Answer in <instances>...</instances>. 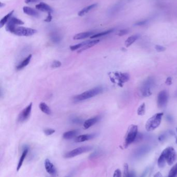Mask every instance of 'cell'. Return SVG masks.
<instances>
[{
    "label": "cell",
    "instance_id": "9a60e30c",
    "mask_svg": "<svg viewBox=\"0 0 177 177\" xmlns=\"http://www.w3.org/2000/svg\"><path fill=\"white\" fill-rule=\"evenodd\" d=\"M23 12L24 14L32 17L39 18L40 16V14L37 10L28 6H24L23 7Z\"/></svg>",
    "mask_w": 177,
    "mask_h": 177
},
{
    "label": "cell",
    "instance_id": "6da1fadb",
    "mask_svg": "<svg viewBox=\"0 0 177 177\" xmlns=\"http://www.w3.org/2000/svg\"><path fill=\"white\" fill-rule=\"evenodd\" d=\"M103 91V87L101 86H96L94 88L84 92L81 94L74 96L73 100L76 102L84 101L102 93Z\"/></svg>",
    "mask_w": 177,
    "mask_h": 177
},
{
    "label": "cell",
    "instance_id": "7c38bea8",
    "mask_svg": "<svg viewBox=\"0 0 177 177\" xmlns=\"http://www.w3.org/2000/svg\"><path fill=\"white\" fill-rule=\"evenodd\" d=\"M123 6V3L122 2H119L116 3L109 9L108 11V15L109 16H112L115 15L117 12H120V10L122 8Z\"/></svg>",
    "mask_w": 177,
    "mask_h": 177
},
{
    "label": "cell",
    "instance_id": "7bdbcfd3",
    "mask_svg": "<svg viewBox=\"0 0 177 177\" xmlns=\"http://www.w3.org/2000/svg\"><path fill=\"white\" fill-rule=\"evenodd\" d=\"M41 0H25V3L26 4L30 3H38L40 2Z\"/></svg>",
    "mask_w": 177,
    "mask_h": 177
},
{
    "label": "cell",
    "instance_id": "f6af8a7d",
    "mask_svg": "<svg viewBox=\"0 0 177 177\" xmlns=\"http://www.w3.org/2000/svg\"><path fill=\"white\" fill-rule=\"evenodd\" d=\"M154 177H163V176L160 172H157L154 175Z\"/></svg>",
    "mask_w": 177,
    "mask_h": 177
},
{
    "label": "cell",
    "instance_id": "c3c4849f",
    "mask_svg": "<svg viewBox=\"0 0 177 177\" xmlns=\"http://www.w3.org/2000/svg\"><path fill=\"white\" fill-rule=\"evenodd\" d=\"M176 144H177V139H176Z\"/></svg>",
    "mask_w": 177,
    "mask_h": 177
},
{
    "label": "cell",
    "instance_id": "ac0fdd59",
    "mask_svg": "<svg viewBox=\"0 0 177 177\" xmlns=\"http://www.w3.org/2000/svg\"><path fill=\"white\" fill-rule=\"evenodd\" d=\"M115 76L117 77V79L119 81V85L128 82L129 79V75L127 73H115Z\"/></svg>",
    "mask_w": 177,
    "mask_h": 177
},
{
    "label": "cell",
    "instance_id": "83f0119b",
    "mask_svg": "<svg viewBox=\"0 0 177 177\" xmlns=\"http://www.w3.org/2000/svg\"><path fill=\"white\" fill-rule=\"evenodd\" d=\"M114 29H110V30H107L105 31L99 33L95 34L93 36H91V38H96L99 37H101V36H105V35H108L109 34L112 33L114 32Z\"/></svg>",
    "mask_w": 177,
    "mask_h": 177
},
{
    "label": "cell",
    "instance_id": "4fadbf2b",
    "mask_svg": "<svg viewBox=\"0 0 177 177\" xmlns=\"http://www.w3.org/2000/svg\"><path fill=\"white\" fill-rule=\"evenodd\" d=\"M96 134H85V135H79V136L77 137L74 141L75 142H82L84 141H88L89 140L93 139L96 137Z\"/></svg>",
    "mask_w": 177,
    "mask_h": 177
},
{
    "label": "cell",
    "instance_id": "603a6c76",
    "mask_svg": "<svg viewBox=\"0 0 177 177\" xmlns=\"http://www.w3.org/2000/svg\"><path fill=\"white\" fill-rule=\"evenodd\" d=\"M28 151H29V149H28V148H26L24 149V151L22 152V156H21L20 158L19 159V162H18V165H17V171H18L19 169L22 167V164L24 163V159L26 158V155L28 154Z\"/></svg>",
    "mask_w": 177,
    "mask_h": 177
},
{
    "label": "cell",
    "instance_id": "cb8c5ba5",
    "mask_svg": "<svg viewBox=\"0 0 177 177\" xmlns=\"http://www.w3.org/2000/svg\"><path fill=\"white\" fill-rule=\"evenodd\" d=\"M14 12V10H13L12 11H11L10 12H9L8 14H7L6 15H5L4 17L2 19H1V20L0 21V28H2L3 26H4L5 24H7V22L10 20V19L12 18L13 14Z\"/></svg>",
    "mask_w": 177,
    "mask_h": 177
},
{
    "label": "cell",
    "instance_id": "4316f807",
    "mask_svg": "<svg viewBox=\"0 0 177 177\" xmlns=\"http://www.w3.org/2000/svg\"><path fill=\"white\" fill-rule=\"evenodd\" d=\"M39 108L43 113H45L46 115H49L52 113L50 108L45 103L42 102L40 103L39 105Z\"/></svg>",
    "mask_w": 177,
    "mask_h": 177
},
{
    "label": "cell",
    "instance_id": "d590c367",
    "mask_svg": "<svg viewBox=\"0 0 177 177\" xmlns=\"http://www.w3.org/2000/svg\"><path fill=\"white\" fill-rule=\"evenodd\" d=\"M148 22V20H141V21L137 22L136 23H135L134 24V26H142L146 24Z\"/></svg>",
    "mask_w": 177,
    "mask_h": 177
},
{
    "label": "cell",
    "instance_id": "8d00e7d4",
    "mask_svg": "<svg viewBox=\"0 0 177 177\" xmlns=\"http://www.w3.org/2000/svg\"><path fill=\"white\" fill-rule=\"evenodd\" d=\"M61 65V63L60 62V61L55 60L52 64V68H58V67H60Z\"/></svg>",
    "mask_w": 177,
    "mask_h": 177
},
{
    "label": "cell",
    "instance_id": "e575fe53",
    "mask_svg": "<svg viewBox=\"0 0 177 177\" xmlns=\"http://www.w3.org/2000/svg\"><path fill=\"white\" fill-rule=\"evenodd\" d=\"M55 132V129H46L44 130V133L47 136H50L52 134H54Z\"/></svg>",
    "mask_w": 177,
    "mask_h": 177
},
{
    "label": "cell",
    "instance_id": "7a4b0ae2",
    "mask_svg": "<svg viewBox=\"0 0 177 177\" xmlns=\"http://www.w3.org/2000/svg\"><path fill=\"white\" fill-rule=\"evenodd\" d=\"M164 113H157L153 115L148 119L146 124V129L148 132L153 131L156 129L161 123Z\"/></svg>",
    "mask_w": 177,
    "mask_h": 177
},
{
    "label": "cell",
    "instance_id": "ba28073f",
    "mask_svg": "<svg viewBox=\"0 0 177 177\" xmlns=\"http://www.w3.org/2000/svg\"><path fill=\"white\" fill-rule=\"evenodd\" d=\"M168 94L165 90L160 91L157 96V106L160 108H165L167 104Z\"/></svg>",
    "mask_w": 177,
    "mask_h": 177
},
{
    "label": "cell",
    "instance_id": "2e32d148",
    "mask_svg": "<svg viewBox=\"0 0 177 177\" xmlns=\"http://www.w3.org/2000/svg\"><path fill=\"white\" fill-rule=\"evenodd\" d=\"M36 9L39 10L40 11L43 12H47V14L49 12L52 13L53 10L50 6H49L46 3L44 2L40 3L38 4L36 6Z\"/></svg>",
    "mask_w": 177,
    "mask_h": 177
},
{
    "label": "cell",
    "instance_id": "60d3db41",
    "mask_svg": "<svg viewBox=\"0 0 177 177\" xmlns=\"http://www.w3.org/2000/svg\"><path fill=\"white\" fill-rule=\"evenodd\" d=\"M52 20V13L51 12H49L48 13V16L47 18L44 20V21L46 22H50Z\"/></svg>",
    "mask_w": 177,
    "mask_h": 177
},
{
    "label": "cell",
    "instance_id": "8fae6325",
    "mask_svg": "<svg viewBox=\"0 0 177 177\" xmlns=\"http://www.w3.org/2000/svg\"><path fill=\"white\" fill-rule=\"evenodd\" d=\"M44 166L46 171L48 172L49 174L52 176H55L57 174V170L55 167V166L53 163L50 162L48 158L46 159L44 162Z\"/></svg>",
    "mask_w": 177,
    "mask_h": 177
},
{
    "label": "cell",
    "instance_id": "bcb514c9",
    "mask_svg": "<svg viewBox=\"0 0 177 177\" xmlns=\"http://www.w3.org/2000/svg\"><path fill=\"white\" fill-rule=\"evenodd\" d=\"M135 173L134 171H132L131 172H129V177H135Z\"/></svg>",
    "mask_w": 177,
    "mask_h": 177
},
{
    "label": "cell",
    "instance_id": "5b68a950",
    "mask_svg": "<svg viewBox=\"0 0 177 177\" xmlns=\"http://www.w3.org/2000/svg\"><path fill=\"white\" fill-rule=\"evenodd\" d=\"M37 33V31L35 29L17 26L15 28L11 33L14 34L16 35L19 36H32Z\"/></svg>",
    "mask_w": 177,
    "mask_h": 177
},
{
    "label": "cell",
    "instance_id": "74e56055",
    "mask_svg": "<svg viewBox=\"0 0 177 177\" xmlns=\"http://www.w3.org/2000/svg\"><path fill=\"white\" fill-rule=\"evenodd\" d=\"M129 31V30H128V29L121 30H120V31H119L118 33L117 34V35L120 36H124L125 35L128 33Z\"/></svg>",
    "mask_w": 177,
    "mask_h": 177
},
{
    "label": "cell",
    "instance_id": "8992f818",
    "mask_svg": "<svg viewBox=\"0 0 177 177\" xmlns=\"http://www.w3.org/2000/svg\"><path fill=\"white\" fill-rule=\"evenodd\" d=\"M161 154L165 157L166 162L169 165H172L177 158V154L175 149L171 147H169L165 149Z\"/></svg>",
    "mask_w": 177,
    "mask_h": 177
},
{
    "label": "cell",
    "instance_id": "ee69618b",
    "mask_svg": "<svg viewBox=\"0 0 177 177\" xmlns=\"http://www.w3.org/2000/svg\"><path fill=\"white\" fill-rule=\"evenodd\" d=\"M148 171H149V169H148H148H146V170H144V171L142 173V174L141 175L140 177H147V175H148Z\"/></svg>",
    "mask_w": 177,
    "mask_h": 177
},
{
    "label": "cell",
    "instance_id": "277c9868",
    "mask_svg": "<svg viewBox=\"0 0 177 177\" xmlns=\"http://www.w3.org/2000/svg\"><path fill=\"white\" fill-rule=\"evenodd\" d=\"M138 127L135 125H132L129 127L125 139V148H127L135 140L138 135Z\"/></svg>",
    "mask_w": 177,
    "mask_h": 177
},
{
    "label": "cell",
    "instance_id": "44dd1931",
    "mask_svg": "<svg viewBox=\"0 0 177 177\" xmlns=\"http://www.w3.org/2000/svg\"><path fill=\"white\" fill-rule=\"evenodd\" d=\"M78 133H79V131L77 129L65 132V133L63 134V138L65 139H72L76 136Z\"/></svg>",
    "mask_w": 177,
    "mask_h": 177
},
{
    "label": "cell",
    "instance_id": "d6986e66",
    "mask_svg": "<svg viewBox=\"0 0 177 177\" xmlns=\"http://www.w3.org/2000/svg\"><path fill=\"white\" fill-rule=\"evenodd\" d=\"M98 5L97 3H95L91 5H89L86 7H84V8H83L82 10H81L80 11L78 12V16L80 17H82L84 15L87 14V13H88L91 10H93L94 8H95L97 7Z\"/></svg>",
    "mask_w": 177,
    "mask_h": 177
},
{
    "label": "cell",
    "instance_id": "52a82bcc",
    "mask_svg": "<svg viewBox=\"0 0 177 177\" xmlns=\"http://www.w3.org/2000/svg\"><path fill=\"white\" fill-rule=\"evenodd\" d=\"M92 149L93 147L91 146H83L79 147L67 152L65 154L64 157L67 158H72L83 153H86L87 152L91 151L92 150Z\"/></svg>",
    "mask_w": 177,
    "mask_h": 177
},
{
    "label": "cell",
    "instance_id": "f35d334b",
    "mask_svg": "<svg viewBox=\"0 0 177 177\" xmlns=\"http://www.w3.org/2000/svg\"><path fill=\"white\" fill-rule=\"evenodd\" d=\"M155 49L158 52H163L166 50V48L164 47L163 46L157 45L155 46Z\"/></svg>",
    "mask_w": 177,
    "mask_h": 177
},
{
    "label": "cell",
    "instance_id": "484cf974",
    "mask_svg": "<svg viewBox=\"0 0 177 177\" xmlns=\"http://www.w3.org/2000/svg\"><path fill=\"white\" fill-rule=\"evenodd\" d=\"M139 36L138 35H133L132 36H129L128 38L125 41V46L126 47H128L132 45V44L135 42L138 39Z\"/></svg>",
    "mask_w": 177,
    "mask_h": 177
},
{
    "label": "cell",
    "instance_id": "f546056e",
    "mask_svg": "<svg viewBox=\"0 0 177 177\" xmlns=\"http://www.w3.org/2000/svg\"><path fill=\"white\" fill-rule=\"evenodd\" d=\"M166 162V160L165 157L162 154H161L158 158V162H157L158 167L160 168L164 167L165 166Z\"/></svg>",
    "mask_w": 177,
    "mask_h": 177
},
{
    "label": "cell",
    "instance_id": "4dcf8cb0",
    "mask_svg": "<svg viewBox=\"0 0 177 177\" xmlns=\"http://www.w3.org/2000/svg\"><path fill=\"white\" fill-rule=\"evenodd\" d=\"M177 175V163L173 166L169 172L168 177H176Z\"/></svg>",
    "mask_w": 177,
    "mask_h": 177
},
{
    "label": "cell",
    "instance_id": "836d02e7",
    "mask_svg": "<svg viewBox=\"0 0 177 177\" xmlns=\"http://www.w3.org/2000/svg\"><path fill=\"white\" fill-rule=\"evenodd\" d=\"M71 122L74 124H81L83 122V120L78 117H73L71 118Z\"/></svg>",
    "mask_w": 177,
    "mask_h": 177
},
{
    "label": "cell",
    "instance_id": "d6a6232c",
    "mask_svg": "<svg viewBox=\"0 0 177 177\" xmlns=\"http://www.w3.org/2000/svg\"><path fill=\"white\" fill-rule=\"evenodd\" d=\"M129 167L127 163H125L124 165V171H123V177H129Z\"/></svg>",
    "mask_w": 177,
    "mask_h": 177
},
{
    "label": "cell",
    "instance_id": "30bf717a",
    "mask_svg": "<svg viewBox=\"0 0 177 177\" xmlns=\"http://www.w3.org/2000/svg\"><path fill=\"white\" fill-rule=\"evenodd\" d=\"M32 107V103H31L26 108L22 110V112L20 113L18 117V122H24L27 119H28L31 114Z\"/></svg>",
    "mask_w": 177,
    "mask_h": 177
},
{
    "label": "cell",
    "instance_id": "e0dca14e",
    "mask_svg": "<svg viewBox=\"0 0 177 177\" xmlns=\"http://www.w3.org/2000/svg\"><path fill=\"white\" fill-rule=\"evenodd\" d=\"M95 34L93 32L88 31L85 32H82L79 33L77 34L74 35L73 39L75 40H79V39H83L85 38H88L89 37Z\"/></svg>",
    "mask_w": 177,
    "mask_h": 177
},
{
    "label": "cell",
    "instance_id": "1f68e13d",
    "mask_svg": "<svg viewBox=\"0 0 177 177\" xmlns=\"http://www.w3.org/2000/svg\"><path fill=\"white\" fill-rule=\"evenodd\" d=\"M145 113H146V104L145 103H142L138 108L137 113L139 115H144L145 114Z\"/></svg>",
    "mask_w": 177,
    "mask_h": 177
},
{
    "label": "cell",
    "instance_id": "ffe728a7",
    "mask_svg": "<svg viewBox=\"0 0 177 177\" xmlns=\"http://www.w3.org/2000/svg\"><path fill=\"white\" fill-rule=\"evenodd\" d=\"M99 41H100V40H99V39H96V40L91 41H88V43L86 44L83 47L79 49V50H78V53H81L82 51L86 50L89 48H91L92 47H93L94 46L97 45V44L99 43Z\"/></svg>",
    "mask_w": 177,
    "mask_h": 177
},
{
    "label": "cell",
    "instance_id": "7dc6e473",
    "mask_svg": "<svg viewBox=\"0 0 177 177\" xmlns=\"http://www.w3.org/2000/svg\"><path fill=\"white\" fill-rule=\"evenodd\" d=\"M5 6V4H3L2 3H0V7L1 8H2L3 6Z\"/></svg>",
    "mask_w": 177,
    "mask_h": 177
},
{
    "label": "cell",
    "instance_id": "d4e9b609",
    "mask_svg": "<svg viewBox=\"0 0 177 177\" xmlns=\"http://www.w3.org/2000/svg\"><path fill=\"white\" fill-rule=\"evenodd\" d=\"M50 40L54 43H59L61 41V36L56 31H53L50 34Z\"/></svg>",
    "mask_w": 177,
    "mask_h": 177
},
{
    "label": "cell",
    "instance_id": "5bb4252c",
    "mask_svg": "<svg viewBox=\"0 0 177 177\" xmlns=\"http://www.w3.org/2000/svg\"><path fill=\"white\" fill-rule=\"evenodd\" d=\"M101 117L100 116H96L95 117L90 118L87 120H86L85 122H84L83 127L84 129H88L89 127L93 126V125L95 124L97 122L100 120Z\"/></svg>",
    "mask_w": 177,
    "mask_h": 177
},
{
    "label": "cell",
    "instance_id": "3957f363",
    "mask_svg": "<svg viewBox=\"0 0 177 177\" xmlns=\"http://www.w3.org/2000/svg\"><path fill=\"white\" fill-rule=\"evenodd\" d=\"M155 85V79L153 77H148L141 85L140 91L143 96L148 97L152 94L151 88Z\"/></svg>",
    "mask_w": 177,
    "mask_h": 177
},
{
    "label": "cell",
    "instance_id": "681fc988",
    "mask_svg": "<svg viewBox=\"0 0 177 177\" xmlns=\"http://www.w3.org/2000/svg\"></svg>",
    "mask_w": 177,
    "mask_h": 177
},
{
    "label": "cell",
    "instance_id": "7402d4cb",
    "mask_svg": "<svg viewBox=\"0 0 177 177\" xmlns=\"http://www.w3.org/2000/svg\"><path fill=\"white\" fill-rule=\"evenodd\" d=\"M31 58H32V55H30L25 59L23 60L22 62L20 63L16 67V69H17V71H20V70L23 69L24 68L28 65L29 64V63L31 61Z\"/></svg>",
    "mask_w": 177,
    "mask_h": 177
},
{
    "label": "cell",
    "instance_id": "b9f144b4",
    "mask_svg": "<svg viewBox=\"0 0 177 177\" xmlns=\"http://www.w3.org/2000/svg\"><path fill=\"white\" fill-rule=\"evenodd\" d=\"M165 83H166V84L169 85V86L171 85L172 84V78H171V77H168L167 79H166V80Z\"/></svg>",
    "mask_w": 177,
    "mask_h": 177
},
{
    "label": "cell",
    "instance_id": "ab89813d",
    "mask_svg": "<svg viewBox=\"0 0 177 177\" xmlns=\"http://www.w3.org/2000/svg\"><path fill=\"white\" fill-rule=\"evenodd\" d=\"M113 177H122V172L119 169L115 170Z\"/></svg>",
    "mask_w": 177,
    "mask_h": 177
},
{
    "label": "cell",
    "instance_id": "9c48e42d",
    "mask_svg": "<svg viewBox=\"0 0 177 177\" xmlns=\"http://www.w3.org/2000/svg\"><path fill=\"white\" fill-rule=\"evenodd\" d=\"M24 24V22L20 19H18L16 17H12L8 22H7V24L5 27L6 30L8 32L12 33L13 30L17 26L19 25H23Z\"/></svg>",
    "mask_w": 177,
    "mask_h": 177
},
{
    "label": "cell",
    "instance_id": "f1b7e54d",
    "mask_svg": "<svg viewBox=\"0 0 177 177\" xmlns=\"http://www.w3.org/2000/svg\"><path fill=\"white\" fill-rule=\"evenodd\" d=\"M88 41H85L78 44L77 45L71 46H70V49H71V50L72 51L77 50V49H79L82 47H83L86 44L88 43Z\"/></svg>",
    "mask_w": 177,
    "mask_h": 177
}]
</instances>
